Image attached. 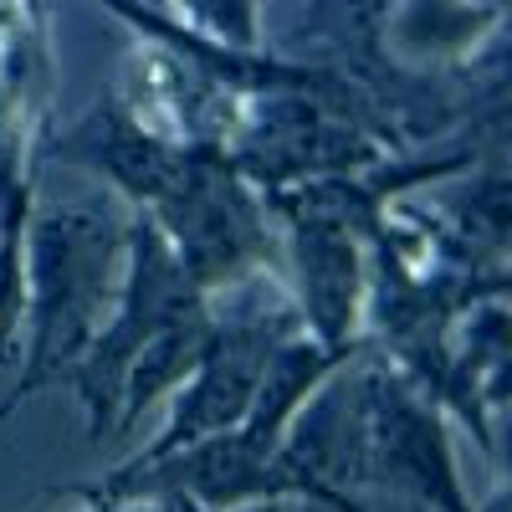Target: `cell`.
Returning <instances> with one entry per match:
<instances>
[{
  "instance_id": "7a4b0ae2",
  "label": "cell",
  "mask_w": 512,
  "mask_h": 512,
  "mask_svg": "<svg viewBox=\"0 0 512 512\" xmlns=\"http://www.w3.org/2000/svg\"><path fill=\"white\" fill-rule=\"evenodd\" d=\"M144 216L159 226L180 272L205 297L231 292L251 277H267V267L282 251V231L267 210V195L216 144H185L175 185Z\"/></svg>"
},
{
  "instance_id": "ba28073f",
  "label": "cell",
  "mask_w": 512,
  "mask_h": 512,
  "mask_svg": "<svg viewBox=\"0 0 512 512\" xmlns=\"http://www.w3.org/2000/svg\"><path fill=\"white\" fill-rule=\"evenodd\" d=\"M369 487L415 497L431 512H482L461 487L446 415L374 354V415H369Z\"/></svg>"
},
{
  "instance_id": "277c9868",
  "label": "cell",
  "mask_w": 512,
  "mask_h": 512,
  "mask_svg": "<svg viewBox=\"0 0 512 512\" xmlns=\"http://www.w3.org/2000/svg\"><path fill=\"white\" fill-rule=\"evenodd\" d=\"M231 308H216V333H210V349L195 364V374L169 395V420L164 431L134 456V461H154L169 451H185L200 441H216L241 431V420L256 400V384L272 359L277 344H287L292 333H303L292 297H282L267 277H251L241 287L226 292Z\"/></svg>"
},
{
  "instance_id": "7c38bea8",
  "label": "cell",
  "mask_w": 512,
  "mask_h": 512,
  "mask_svg": "<svg viewBox=\"0 0 512 512\" xmlns=\"http://www.w3.org/2000/svg\"><path fill=\"white\" fill-rule=\"evenodd\" d=\"M26 328V236H0V364H16Z\"/></svg>"
},
{
  "instance_id": "9c48e42d",
  "label": "cell",
  "mask_w": 512,
  "mask_h": 512,
  "mask_svg": "<svg viewBox=\"0 0 512 512\" xmlns=\"http://www.w3.org/2000/svg\"><path fill=\"white\" fill-rule=\"evenodd\" d=\"M282 251L297 277V318L313 344L328 349H354L369 333L364 303H369V251L359 236L338 226H308V221H282Z\"/></svg>"
},
{
  "instance_id": "8992f818",
  "label": "cell",
  "mask_w": 512,
  "mask_h": 512,
  "mask_svg": "<svg viewBox=\"0 0 512 512\" xmlns=\"http://www.w3.org/2000/svg\"><path fill=\"white\" fill-rule=\"evenodd\" d=\"M52 134V26L41 6H0V236H26L36 154Z\"/></svg>"
},
{
  "instance_id": "52a82bcc",
  "label": "cell",
  "mask_w": 512,
  "mask_h": 512,
  "mask_svg": "<svg viewBox=\"0 0 512 512\" xmlns=\"http://www.w3.org/2000/svg\"><path fill=\"white\" fill-rule=\"evenodd\" d=\"M36 159L82 169L88 180L108 185L128 210H154L180 175L185 144H175L159 123H149L128 93L103 88L67 128H52Z\"/></svg>"
},
{
  "instance_id": "5b68a950",
  "label": "cell",
  "mask_w": 512,
  "mask_h": 512,
  "mask_svg": "<svg viewBox=\"0 0 512 512\" xmlns=\"http://www.w3.org/2000/svg\"><path fill=\"white\" fill-rule=\"evenodd\" d=\"M369 415H374V349L349 359L297 410L272 456L292 502L328 512H364L354 497L369 487Z\"/></svg>"
},
{
  "instance_id": "6da1fadb",
  "label": "cell",
  "mask_w": 512,
  "mask_h": 512,
  "mask_svg": "<svg viewBox=\"0 0 512 512\" xmlns=\"http://www.w3.org/2000/svg\"><path fill=\"white\" fill-rule=\"evenodd\" d=\"M123 282V221L103 205H36L26 221V349L16 390L0 400L6 425L93 349Z\"/></svg>"
},
{
  "instance_id": "3957f363",
  "label": "cell",
  "mask_w": 512,
  "mask_h": 512,
  "mask_svg": "<svg viewBox=\"0 0 512 512\" xmlns=\"http://www.w3.org/2000/svg\"><path fill=\"white\" fill-rule=\"evenodd\" d=\"M205 303L210 297L180 272L159 226L144 210H134L123 221V282L113 297V313L98 328L93 349L82 354V364L67 374V390L77 395L82 415H88V441H103L118 431L123 384H128V369L144 359V349L159 333L185 323L190 313H200Z\"/></svg>"
},
{
  "instance_id": "8fae6325",
  "label": "cell",
  "mask_w": 512,
  "mask_h": 512,
  "mask_svg": "<svg viewBox=\"0 0 512 512\" xmlns=\"http://www.w3.org/2000/svg\"><path fill=\"white\" fill-rule=\"evenodd\" d=\"M210 333H216V308H200V313H190L185 323H175L169 333H159L154 344L144 349V359L128 369V384H123V410H118V431L113 436H123V431H134V425L159 405V400H169L180 390V384L195 374V364L205 359V349H210Z\"/></svg>"
},
{
  "instance_id": "30bf717a",
  "label": "cell",
  "mask_w": 512,
  "mask_h": 512,
  "mask_svg": "<svg viewBox=\"0 0 512 512\" xmlns=\"http://www.w3.org/2000/svg\"><path fill=\"white\" fill-rule=\"evenodd\" d=\"M364 349H374L369 338H364V344H354V349H328V344H313L308 333H292L287 344L272 349V359L262 369V384H256V400H251V410L241 420L236 441L246 451L272 461L277 446H282V436H287V425L297 420V410H303L323 390V384L344 369L349 359H359Z\"/></svg>"
},
{
  "instance_id": "4fadbf2b",
  "label": "cell",
  "mask_w": 512,
  "mask_h": 512,
  "mask_svg": "<svg viewBox=\"0 0 512 512\" xmlns=\"http://www.w3.org/2000/svg\"><path fill=\"white\" fill-rule=\"evenodd\" d=\"M144 512H205V507H195L185 497H164V502H144Z\"/></svg>"
}]
</instances>
